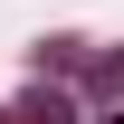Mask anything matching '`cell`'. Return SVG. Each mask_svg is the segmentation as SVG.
<instances>
[{"label": "cell", "instance_id": "2", "mask_svg": "<svg viewBox=\"0 0 124 124\" xmlns=\"http://www.w3.org/2000/svg\"><path fill=\"white\" fill-rule=\"evenodd\" d=\"M105 124H124V115H105Z\"/></svg>", "mask_w": 124, "mask_h": 124}, {"label": "cell", "instance_id": "1", "mask_svg": "<svg viewBox=\"0 0 124 124\" xmlns=\"http://www.w3.org/2000/svg\"><path fill=\"white\" fill-rule=\"evenodd\" d=\"M19 115H29V124H77V105H67L57 86H38V95H29V105H19Z\"/></svg>", "mask_w": 124, "mask_h": 124}]
</instances>
